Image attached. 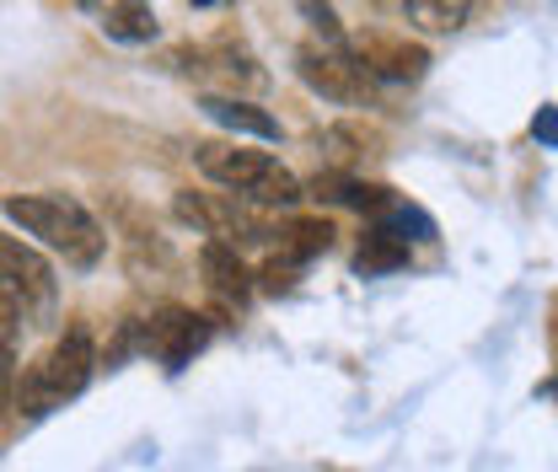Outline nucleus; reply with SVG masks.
Returning <instances> with one entry per match:
<instances>
[{
	"instance_id": "dca6fc26",
	"label": "nucleus",
	"mask_w": 558,
	"mask_h": 472,
	"mask_svg": "<svg viewBox=\"0 0 558 472\" xmlns=\"http://www.w3.org/2000/svg\"><path fill=\"white\" fill-rule=\"evenodd\" d=\"M381 226H387L392 237H403V242H429V237H435V220H429L418 204H403V199L381 215Z\"/></svg>"
},
{
	"instance_id": "2eb2a0df",
	"label": "nucleus",
	"mask_w": 558,
	"mask_h": 472,
	"mask_svg": "<svg viewBox=\"0 0 558 472\" xmlns=\"http://www.w3.org/2000/svg\"><path fill=\"white\" fill-rule=\"evenodd\" d=\"M328 247H333V226H328V220H290V226H284V253H290V258L306 264V258H317V253H328Z\"/></svg>"
},
{
	"instance_id": "f03ea898",
	"label": "nucleus",
	"mask_w": 558,
	"mask_h": 472,
	"mask_svg": "<svg viewBox=\"0 0 558 472\" xmlns=\"http://www.w3.org/2000/svg\"><path fill=\"white\" fill-rule=\"evenodd\" d=\"M194 161H199V172H205L209 183H220L226 194H236V199H247V204H279V209H290V204L306 199V183L290 167H279L275 156H264V150L205 140V145H194Z\"/></svg>"
},
{
	"instance_id": "9b49d317",
	"label": "nucleus",
	"mask_w": 558,
	"mask_h": 472,
	"mask_svg": "<svg viewBox=\"0 0 558 472\" xmlns=\"http://www.w3.org/2000/svg\"><path fill=\"white\" fill-rule=\"evenodd\" d=\"M381 140L371 135L365 124H328L323 135H317V150L333 161V172H344L349 161H360V156H371Z\"/></svg>"
},
{
	"instance_id": "7ed1b4c3",
	"label": "nucleus",
	"mask_w": 558,
	"mask_h": 472,
	"mask_svg": "<svg viewBox=\"0 0 558 472\" xmlns=\"http://www.w3.org/2000/svg\"><path fill=\"white\" fill-rule=\"evenodd\" d=\"M92 371H97V349H92V334L86 328H70L33 371H27V382H22V392H11V408L22 413V419H44L49 408L70 403L86 382H92Z\"/></svg>"
},
{
	"instance_id": "1a4fd4ad",
	"label": "nucleus",
	"mask_w": 558,
	"mask_h": 472,
	"mask_svg": "<svg viewBox=\"0 0 558 472\" xmlns=\"http://www.w3.org/2000/svg\"><path fill=\"white\" fill-rule=\"evenodd\" d=\"M199 108H205L220 130H231V135L279 140V119H275V113H264L258 102H247V97H205Z\"/></svg>"
},
{
	"instance_id": "f3484780",
	"label": "nucleus",
	"mask_w": 558,
	"mask_h": 472,
	"mask_svg": "<svg viewBox=\"0 0 558 472\" xmlns=\"http://www.w3.org/2000/svg\"><path fill=\"white\" fill-rule=\"evenodd\" d=\"M295 11H301V16H306V22L323 33V44H339V38H344V27H339V11H333L328 0H295Z\"/></svg>"
},
{
	"instance_id": "f8f14e48",
	"label": "nucleus",
	"mask_w": 558,
	"mask_h": 472,
	"mask_svg": "<svg viewBox=\"0 0 558 472\" xmlns=\"http://www.w3.org/2000/svg\"><path fill=\"white\" fill-rule=\"evenodd\" d=\"M468 5L473 0H403V16L418 33H457L468 22Z\"/></svg>"
},
{
	"instance_id": "aec40b11",
	"label": "nucleus",
	"mask_w": 558,
	"mask_h": 472,
	"mask_svg": "<svg viewBox=\"0 0 558 472\" xmlns=\"http://www.w3.org/2000/svg\"><path fill=\"white\" fill-rule=\"evenodd\" d=\"M75 5H97V0H75Z\"/></svg>"
},
{
	"instance_id": "0eeeda50",
	"label": "nucleus",
	"mask_w": 558,
	"mask_h": 472,
	"mask_svg": "<svg viewBox=\"0 0 558 472\" xmlns=\"http://www.w3.org/2000/svg\"><path fill=\"white\" fill-rule=\"evenodd\" d=\"M360 65L371 70L376 81H418L424 75V65H429V55L418 49V44H409V38H360Z\"/></svg>"
},
{
	"instance_id": "ddd939ff",
	"label": "nucleus",
	"mask_w": 558,
	"mask_h": 472,
	"mask_svg": "<svg viewBox=\"0 0 558 472\" xmlns=\"http://www.w3.org/2000/svg\"><path fill=\"white\" fill-rule=\"evenodd\" d=\"M215 70V75H226L231 86H247V92H258L269 75L258 70V60L247 55V49H231V44H220V49H205V75Z\"/></svg>"
},
{
	"instance_id": "6ab92c4d",
	"label": "nucleus",
	"mask_w": 558,
	"mask_h": 472,
	"mask_svg": "<svg viewBox=\"0 0 558 472\" xmlns=\"http://www.w3.org/2000/svg\"><path fill=\"white\" fill-rule=\"evenodd\" d=\"M532 135L548 140V145H558V113H554V108H543V113L532 119Z\"/></svg>"
},
{
	"instance_id": "4468645a",
	"label": "nucleus",
	"mask_w": 558,
	"mask_h": 472,
	"mask_svg": "<svg viewBox=\"0 0 558 472\" xmlns=\"http://www.w3.org/2000/svg\"><path fill=\"white\" fill-rule=\"evenodd\" d=\"M398 264H409V242H403V237H392L387 226H376V231L360 242L354 269L360 274H387V269H398Z\"/></svg>"
},
{
	"instance_id": "f257e3e1",
	"label": "nucleus",
	"mask_w": 558,
	"mask_h": 472,
	"mask_svg": "<svg viewBox=\"0 0 558 472\" xmlns=\"http://www.w3.org/2000/svg\"><path fill=\"white\" fill-rule=\"evenodd\" d=\"M5 220L38 237L44 247H54L70 269H97L108 253V231L86 215V204L65 199V194H16L5 199Z\"/></svg>"
},
{
	"instance_id": "39448f33",
	"label": "nucleus",
	"mask_w": 558,
	"mask_h": 472,
	"mask_svg": "<svg viewBox=\"0 0 558 472\" xmlns=\"http://www.w3.org/2000/svg\"><path fill=\"white\" fill-rule=\"evenodd\" d=\"M295 75L317 97L344 102V108H371V97H376V75L360 65V55H344L339 44H301L295 49Z\"/></svg>"
},
{
	"instance_id": "9d476101",
	"label": "nucleus",
	"mask_w": 558,
	"mask_h": 472,
	"mask_svg": "<svg viewBox=\"0 0 558 472\" xmlns=\"http://www.w3.org/2000/svg\"><path fill=\"white\" fill-rule=\"evenodd\" d=\"M102 33H108L113 44H150V38H156V11H150V0H113V5L102 11Z\"/></svg>"
},
{
	"instance_id": "423d86ee",
	"label": "nucleus",
	"mask_w": 558,
	"mask_h": 472,
	"mask_svg": "<svg viewBox=\"0 0 558 472\" xmlns=\"http://www.w3.org/2000/svg\"><path fill=\"white\" fill-rule=\"evenodd\" d=\"M205 338H209V323L199 317V312L167 306V312L145 328V349L178 371V365H189V354H199V349H205Z\"/></svg>"
},
{
	"instance_id": "20e7f679",
	"label": "nucleus",
	"mask_w": 558,
	"mask_h": 472,
	"mask_svg": "<svg viewBox=\"0 0 558 472\" xmlns=\"http://www.w3.org/2000/svg\"><path fill=\"white\" fill-rule=\"evenodd\" d=\"M0 264H5V290H0V301H5V349H16L22 328H38L54 312L60 285H54V269L22 237L0 242Z\"/></svg>"
},
{
	"instance_id": "412c9836",
	"label": "nucleus",
	"mask_w": 558,
	"mask_h": 472,
	"mask_svg": "<svg viewBox=\"0 0 558 472\" xmlns=\"http://www.w3.org/2000/svg\"><path fill=\"white\" fill-rule=\"evenodd\" d=\"M194 5H215V0H194Z\"/></svg>"
},
{
	"instance_id": "a211bd4d",
	"label": "nucleus",
	"mask_w": 558,
	"mask_h": 472,
	"mask_svg": "<svg viewBox=\"0 0 558 472\" xmlns=\"http://www.w3.org/2000/svg\"><path fill=\"white\" fill-rule=\"evenodd\" d=\"M295 279H301V258H290V253H284V258H269V264H264V274H258V285H264L269 295L290 290Z\"/></svg>"
},
{
	"instance_id": "6e6552de",
	"label": "nucleus",
	"mask_w": 558,
	"mask_h": 472,
	"mask_svg": "<svg viewBox=\"0 0 558 472\" xmlns=\"http://www.w3.org/2000/svg\"><path fill=\"white\" fill-rule=\"evenodd\" d=\"M199 269H205V285L220 295V301H231V306H242L247 301V290H253V279L242 269V258H236V242H226V237H209L205 247H199Z\"/></svg>"
}]
</instances>
